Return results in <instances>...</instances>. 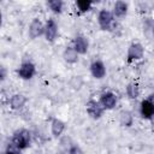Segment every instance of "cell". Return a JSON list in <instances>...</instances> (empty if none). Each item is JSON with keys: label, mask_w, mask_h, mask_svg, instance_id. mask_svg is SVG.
<instances>
[{"label": "cell", "mask_w": 154, "mask_h": 154, "mask_svg": "<svg viewBox=\"0 0 154 154\" xmlns=\"http://www.w3.org/2000/svg\"><path fill=\"white\" fill-rule=\"evenodd\" d=\"M88 48H89V42L84 36L78 35V36L75 37L73 49L77 52V54H85L88 52Z\"/></svg>", "instance_id": "obj_10"}, {"label": "cell", "mask_w": 154, "mask_h": 154, "mask_svg": "<svg viewBox=\"0 0 154 154\" xmlns=\"http://www.w3.org/2000/svg\"><path fill=\"white\" fill-rule=\"evenodd\" d=\"M52 135H53V137H55V138H58V137H60L61 136V134L64 132V130H65V123L63 122V120H60V119H58V118H54L53 120H52Z\"/></svg>", "instance_id": "obj_14"}, {"label": "cell", "mask_w": 154, "mask_h": 154, "mask_svg": "<svg viewBox=\"0 0 154 154\" xmlns=\"http://www.w3.org/2000/svg\"><path fill=\"white\" fill-rule=\"evenodd\" d=\"M134 122V117L132 113L129 111H122L119 114V123L123 126H131Z\"/></svg>", "instance_id": "obj_16"}, {"label": "cell", "mask_w": 154, "mask_h": 154, "mask_svg": "<svg viewBox=\"0 0 154 154\" xmlns=\"http://www.w3.org/2000/svg\"><path fill=\"white\" fill-rule=\"evenodd\" d=\"M47 6L54 12V13H60L63 10V1L61 0H49L47 2Z\"/></svg>", "instance_id": "obj_19"}, {"label": "cell", "mask_w": 154, "mask_h": 154, "mask_svg": "<svg viewBox=\"0 0 154 154\" xmlns=\"http://www.w3.org/2000/svg\"><path fill=\"white\" fill-rule=\"evenodd\" d=\"M43 35L48 42H53L58 35V25L53 19H48L43 25Z\"/></svg>", "instance_id": "obj_4"}, {"label": "cell", "mask_w": 154, "mask_h": 154, "mask_svg": "<svg viewBox=\"0 0 154 154\" xmlns=\"http://www.w3.org/2000/svg\"><path fill=\"white\" fill-rule=\"evenodd\" d=\"M83 84H84V81L81 76H72L69 81V85L73 90H79L83 87Z\"/></svg>", "instance_id": "obj_17"}, {"label": "cell", "mask_w": 154, "mask_h": 154, "mask_svg": "<svg viewBox=\"0 0 154 154\" xmlns=\"http://www.w3.org/2000/svg\"><path fill=\"white\" fill-rule=\"evenodd\" d=\"M126 94L130 99H137L138 95H140V89L137 87L136 83H129L128 87H126Z\"/></svg>", "instance_id": "obj_18"}, {"label": "cell", "mask_w": 154, "mask_h": 154, "mask_svg": "<svg viewBox=\"0 0 154 154\" xmlns=\"http://www.w3.org/2000/svg\"><path fill=\"white\" fill-rule=\"evenodd\" d=\"M28 34H29V37L31 40H35L38 36H41L43 34V24H42V22L40 19H37V18H34L31 20L30 25H29V32Z\"/></svg>", "instance_id": "obj_8"}, {"label": "cell", "mask_w": 154, "mask_h": 154, "mask_svg": "<svg viewBox=\"0 0 154 154\" xmlns=\"http://www.w3.org/2000/svg\"><path fill=\"white\" fill-rule=\"evenodd\" d=\"M69 154H83V152H82V149L79 148V146L73 144V146L69 149Z\"/></svg>", "instance_id": "obj_23"}, {"label": "cell", "mask_w": 154, "mask_h": 154, "mask_svg": "<svg viewBox=\"0 0 154 154\" xmlns=\"http://www.w3.org/2000/svg\"><path fill=\"white\" fill-rule=\"evenodd\" d=\"M35 72H36L35 65L32 63H30V61L22 63L20 67L18 69V75L23 79H30V78H32L34 75H35Z\"/></svg>", "instance_id": "obj_6"}, {"label": "cell", "mask_w": 154, "mask_h": 154, "mask_svg": "<svg viewBox=\"0 0 154 154\" xmlns=\"http://www.w3.org/2000/svg\"><path fill=\"white\" fill-rule=\"evenodd\" d=\"M128 13V4L124 1H117L113 6V17L116 18H123Z\"/></svg>", "instance_id": "obj_12"}, {"label": "cell", "mask_w": 154, "mask_h": 154, "mask_svg": "<svg viewBox=\"0 0 154 154\" xmlns=\"http://www.w3.org/2000/svg\"><path fill=\"white\" fill-rule=\"evenodd\" d=\"M113 18L114 17H113L112 12H109L108 10H101L97 16V22H99L101 30H109L112 23L114 22Z\"/></svg>", "instance_id": "obj_2"}, {"label": "cell", "mask_w": 154, "mask_h": 154, "mask_svg": "<svg viewBox=\"0 0 154 154\" xmlns=\"http://www.w3.org/2000/svg\"><path fill=\"white\" fill-rule=\"evenodd\" d=\"M85 109H87V113L93 118V119H99L102 113H103V108L102 106L95 101V100H89L87 103H85Z\"/></svg>", "instance_id": "obj_5"}, {"label": "cell", "mask_w": 154, "mask_h": 154, "mask_svg": "<svg viewBox=\"0 0 154 154\" xmlns=\"http://www.w3.org/2000/svg\"><path fill=\"white\" fill-rule=\"evenodd\" d=\"M141 116L144 119H152L153 114H154V105L152 102V99H147L143 100L141 102V108H140Z\"/></svg>", "instance_id": "obj_11"}, {"label": "cell", "mask_w": 154, "mask_h": 154, "mask_svg": "<svg viewBox=\"0 0 154 154\" xmlns=\"http://www.w3.org/2000/svg\"><path fill=\"white\" fill-rule=\"evenodd\" d=\"M63 58L67 64H75L78 61V54L73 49V47H66L63 53Z\"/></svg>", "instance_id": "obj_15"}, {"label": "cell", "mask_w": 154, "mask_h": 154, "mask_svg": "<svg viewBox=\"0 0 154 154\" xmlns=\"http://www.w3.org/2000/svg\"><path fill=\"white\" fill-rule=\"evenodd\" d=\"M60 146H61L63 148H65V149H70V148L73 146L71 137H69V136H64V137L60 140Z\"/></svg>", "instance_id": "obj_21"}, {"label": "cell", "mask_w": 154, "mask_h": 154, "mask_svg": "<svg viewBox=\"0 0 154 154\" xmlns=\"http://www.w3.org/2000/svg\"><path fill=\"white\" fill-rule=\"evenodd\" d=\"M6 154H19V150H18L17 148H14L12 144H10L8 150H7V153H6Z\"/></svg>", "instance_id": "obj_25"}, {"label": "cell", "mask_w": 154, "mask_h": 154, "mask_svg": "<svg viewBox=\"0 0 154 154\" xmlns=\"http://www.w3.org/2000/svg\"><path fill=\"white\" fill-rule=\"evenodd\" d=\"M99 103L102 106L103 109H112L117 105V96L111 91L103 93L101 95V97H100Z\"/></svg>", "instance_id": "obj_7"}, {"label": "cell", "mask_w": 154, "mask_h": 154, "mask_svg": "<svg viewBox=\"0 0 154 154\" xmlns=\"http://www.w3.org/2000/svg\"><path fill=\"white\" fill-rule=\"evenodd\" d=\"M31 143V136H30V132L25 129H22L17 132L13 134L12 136V140H11V144L17 148L18 150L20 149H25L30 146Z\"/></svg>", "instance_id": "obj_1"}, {"label": "cell", "mask_w": 154, "mask_h": 154, "mask_svg": "<svg viewBox=\"0 0 154 154\" xmlns=\"http://www.w3.org/2000/svg\"><path fill=\"white\" fill-rule=\"evenodd\" d=\"M0 25H1V13H0Z\"/></svg>", "instance_id": "obj_26"}, {"label": "cell", "mask_w": 154, "mask_h": 154, "mask_svg": "<svg viewBox=\"0 0 154 154\" xmlns=\"http://www.w3.org/2000/svg\"><path fill=\"white\" fill-rule=\"evenodd\" d=\"M76 6L78 7V10L81 12H87L90 10L91 7V1H87V0H78L76 1Z\"/></svg>", "instance_id": "obj_20"}, {"label": "cell", "mask_w": 154, "mask_h": 154, "mask_svg": "<svg viewBox=\"0 0 154 154\" xmlns=\"http://www.w3.org/2000/svg\"><path fill=\"white\" fill-rule=\"evenodd\" d=\"M143 54H144V48L141 43L138 42L131 43L128 49V63H131L134 60H140L141 58H143Z\"/></svg>", "instance_id": "obj_3"}, {"label": "cell", "mask_w": 154, "mask_h": 154, "mask_svg": "<svg viewBox=\"0 0 154 154\" xmlns=\"http://www.w3.org/2000/svg\"><path fill=\"white\" fill-rule=\"evenodd\" d=\"M8 147H10V143L5 138L0 137V154H6L8 150Z\"/></svg>", "instance_id": "obj_22"}, {"label": "cell", "mask_w": 154, "mask_h": 154, "mask_svg": "<svg viewBox=\"0 0 154 154\" xmlns=\"http://www.w3.org/2000/svg\"><path fill=\"white\" fill-rule=\"evenodd\" d=\"M7 77V69L4 65H0V82L5 81Z\"/></svg>", "instance_id": "obj_24"}, {"label": "cell", "mask_w": 154, "mask_h": 154, "mask_svg": "<svg viewBox=\"0 0 154 154\" xmlns=\"http://www.w3.org/2000/svg\"><path fill=\"white\" fill-rule=\"evenodd\" d=\"M90 72L93 75L94 78L96 79H101L106 76V67L105 64L101 60H94L90 65Z\"/></svg>", "instance_id": "obj_9"}, {"label": "cell", "mask_w": 154, "mask_h": 154, "mask_svg": "<svg viewBox=\"0 0 154 154\" xmlns=\"http://www.w3.org/2000/svg\"><path fill=\"white\" fill-rule=\"evenodd\" d=\"M26 101H28V99L23 94H14V95H12V97L10 100V106L12 109H19L25 105Z\"/></svg>", "instance_id": "obj_13"}]
</instances>
